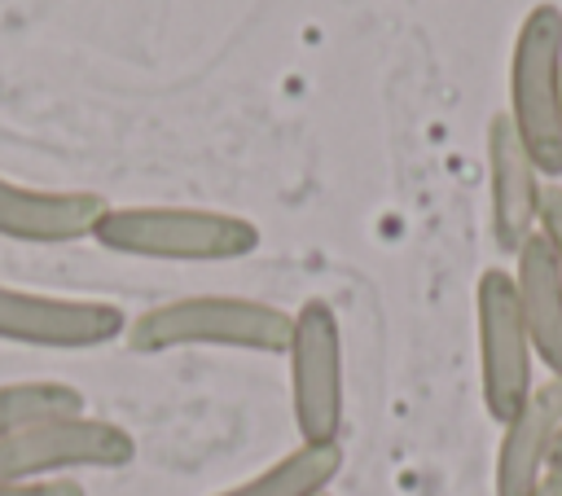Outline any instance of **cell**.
I'll return each mask as SVG.
<instances>
[{
	"mask_svg": "<svg viewBox=\"0 0 562 496\" xmlns=\"http://www.w3.org/2000/svg\"><path fill=\"white\" fill-rule=\"evenodd\" d=\"M544 176L531 162L518 127L505 110L487 119V198H492V241L501 255H518L522 241L540 228V193Z\"/></svg>",
	"mask_w": 562,
	"mask_h": 496,
	"instance_id": "cell-8",
	"label": "cell"
},
{
	"mask_svg": "<svg viewBox=\"0 0 562 496\" xmlns=\"http://www.w3.org/2000/svg\"><path fill=\"white\" fill-rule=\"evenodd\" d=\"M92 241L127 259L228 263L259 250V224L211 206H105Z\"/></svg>",
	"mask_w": 562,
	"mask_h": 496,
	"instance_id": "cell-1",
	"label": "cell"
},
{
	"mask_svg": "<svg viewBox=\"0 0 562 496\" xmlns=\"http://www.w3.org/2000/svg\"><path fill=\"white\" fill-rule=\"evenodd\" d=\"M123 334L127 316L114 303L0 285V342L40 351H97Z\"/></svg>",
	"mask_w": 562,
	"mask_h": 496,
	"instance_id": "cell-7",
	"label": "cell"
},
{
	"mask_svg": "<svg viewBox=\"0 0 562 496\" xmlns=\"http://www.w3.org/2000/svg\"><path fill=\"white\" fill-rule=\"evenodd\" d=\"M342 474V443H299L268 470L211 496H329Z\"/></svg>",
	"mask_w": 562,
	"mask_h": 496,
	"instance_id": "cell-12",
	"label": "cell"
},
{
	"mask_svg": "<svg viewBox=\"0 0 562 496\" xmlns=\"http://www.w3.org/2000/svg\"><path fill=\"white\" fill-rule=\"evenodd\" d=\"M0 496H88L75 478H0Z\"/></svg>",
	"mask_w": 562,
	"mask_h": 496,
	"instance_id": "cell-15",
	"label": "cell"
},
{
	"mask_svg": "<svg viewBox=\"0 0 562 496\" xmlns=\"http://www.w3.org/2000/svg\"><path fill=\"white\" fill-rule=\"evenodd\" d=\"M514 285H518V307L531 334V351L544 364V373L562 382V272L540 228L514 255Z\"/></svg>",
	"mask_w": 562,
	"mask_h": 496,
	"instance_id": "cell-11",
	"label": "cell"
},
{
	"mask_svg": "<svg viewBox=\"0 0 562 496\" xmlns=\"http://www.w3.org/2000/svg\"><path fill=\"white\" fill-rule=\"evenodd\" d=\"M474 334H479V391L492 421H509L536 391V351L518 307L509 268H483L474 281Z\"/></svg>",
	"mask_w": 562,
	"mask_h": 496,
	"instance_id": "cell-5",
	"label": "cell"
},
{
	"mask_svg": "<svg viewBox=\"0 0 562 496\" xmlns=\"http://www.w3.org/2000/svg\"><path fill=\"white\" fill-rule=\"evenodd\" d=\"M562 430V382L549 377L531 391V399L501 426L492 492L496 496H531L553 470V443Z\"/></svg>",
	"mask_w": 562,
	"mask_h": 496,
	"instance_id": "cell-9",
	"label": "cell"
},
{
	"mask_svg": "<svg viewBox=\"0 0 562 496\" xmlns=\"http://www.w3.org/2000/svg\"><path fill=\"white\" fill-rule=\"evenodd\" d=\"M132 461V430L88 413L35 421L0 443V478H70L75 470H123Z\"/></svg>",
	"mask_w": 562,
	"mask_h": 496,
	"instance_id": "cell-6",
	"label": "cell"
},
{
	"mask_svg": "<svg viewBox=\"0 0 562 496\" xmlns=\"http://www.w3.org/2000/svg\"><path fill=\"white\" fill-rule=\"evenodd\" d=\"M61 413H83V391L70 382L53 377H31V382H4L0 386V443L22 435L35 421L61 417Z\"/></svg>",
	"mask_w": 562,
	"mask_h": 496,
	"instance_id": "cell-13",
	"label": "cell"
},
{
	"mask_svg": "<svg viewBox=\"0 0 562 496\" xmlns=\"http://www.w3.org/2000/svg\"><path fill=\"white\" fill-rule=\"evenodd\" d=\"M553 474H562V430H558V443H553V465H549Z\"/></svg>",
	"mask_w": 562,
	"mask_h": 496,
	"instance_id": "cell-17",
	"label": "cell"
},
{
	"mask_svg": "<svg viewBox=\"0 0 562 496\" xmlns=\"http://www.w3.org/2000/svg\"><path fill=\"white\" fill-rule=\"evenodd\" d=\"M127 347L136 356H162L180 347H224L255 356H285L290 312L246 294H189L158 303L127 320Z\"/></svg>",
	"mask_w": 562,
	"mask_h": 496,
	"instance_id": "cell-2",
	"label": "cell"
},
{
	"mask_svg": "<svg viewBox=\"0 0 562 496\" xmlns=\"http://www.w3.org/2000/svg\"><path fill=\"white\" fill-rule=\"evenodd\" d=\"M531 496H562V474H549Z\"/></svg>",
	"mask_w": 562,
	"mask_h": 496,
	"instance_id": "cell-16",
	"label": "cell"
},
{
	"mask_svg": "<svg viewBox=\"0 0 562 496\" xmlns=\"http://www.w3.org/2000/svg\"><path fill=\"white\" fill-rule=\"evenodd\" d=\"M509 123L544 180L562 176V9H527L509 53Z\"/></svg>",
	"mask_w": 562,
	"mask_h": 496,
	"instance_id": "cell-3",
	"label": "cell"
},
{
	"mask_svg": "<svg viewBox=\"0 0 562 496\" xmlns=\"http://www.w3.org/2000/svg\"><path fill=\"white\" fill-rule=\"evenodd\" d=\"M105 198L92 189H31L0 176V237L26 246H70L92 237L105 215Z\"/></svg>",
	"mask_w": 562,
	"mask_h": 496,
	"instance_id": "cell-10",
	"label": "cell"
},
{
	"mask_svg": "<svg viewBox=\"0 0 562 496\" xmlns=\"http://www.w3.org/2000/svg\"><path fill=\"white\" fill-rule=\"evenodd\" d=\"M540 237L549 241L558 272H562V184H544L540 193Z\"/></svg>",
	"mask_w": 562,
	"mask_h": 496,
	"instance_id": "cell-14",
	"label": "cell"
},
{
	"mask_svg": "<svg viewBox=\"0 0 562 496\" xmlns=\"http://www.w3.org/2000/svg\"><path fill=\"white\" fill-rule=\"evenodd\" d=\"M290 408L299 443H342L347 382H342V325L325 298H303L290 312Z\"/></svg>",
	"mask_w": 562,
	"mask_h": 496,
	"instance_id": "cell-4",
	"label": "cell"
}]
</instances>
